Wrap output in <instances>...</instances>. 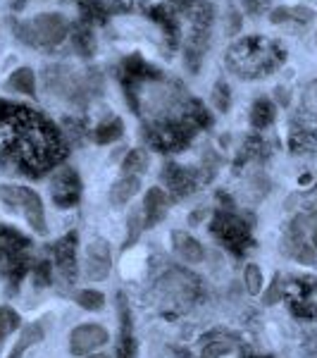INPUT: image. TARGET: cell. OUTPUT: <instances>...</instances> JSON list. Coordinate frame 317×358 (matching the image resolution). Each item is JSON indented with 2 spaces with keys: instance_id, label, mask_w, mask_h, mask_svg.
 I'll use <instances>...</instances> for the list:
<instances>
[{
  "instance_id": "7402d4cb",
  "label": "cell",
  "mask_w": 317,
  "mask_h": 358,
  "mask_svg": "<svg viewBox=\"0 0 317 358\" xmlns=\"http://www.w3.org/2000/svg\"><path fill=\"white\" fill-rule=\"evenodd\" d=\"M146 167H148V153L143 151V148H131L122 160L124 175H131V177H141L143 172H146Z\"/></svg>"
},
{
  "instance_id": "9c48e42d",
  "label": "cell",
  "mask_w": 317,
  "mask_h": 358,
  "mask_svg": "<svg viewBox=\"0 0 317 358\" xmlns=\"http://www.w3.org/2000/svg\"><path fill=\"white\" fill-rule=\"evenodd\" d=\"M79 194H82V182L77 172L69 167L57 170L50 179V196L60 208H72L79 201Z\"/></svg>"
},
{
  "instance_id": "ac0fdd59",
  "label": "cell",
  "mask_w": 317,
  "mask_h": 358,
  "mask_svg": "<svg viewBox=\"0 0 317 358\" xmlns=\"http://www.w3.org/2000/svg\"><path fill=\"white\" fill-rule=\"evenodd\" d=\"M55 258H57V268L65 277H72L77 273L74 263H77V251H74V244L72 239H62L55 244Z\"/></svg>"
},
{
  "instance_id": "52a82bcc",
  "label": "cell",
  "mask_w": 317,
  "mask_h": 358,
  "mask_svg": "<svg viewBox=\"0 0 317 358\" xmlns=\"http://www.w3.org/2000/svg\"><path fill=\"white\" fill-rule=\"evenodd\" d=\"M108 342H110V332L105 327L98 325V322H86V325H79L69 332V354L77 358L91 356Z\"/></svg>"
},
{
  "instance_id": "7c38bea8",
  "label": "cell",
  "mask_w": 317,
  "mask_h": 358,
  "mask_svg": "<svg viewBox=\"0 0 317 358\" xmlns=\"http://www.w3.org/2000/svg\"><path fill=\"white\" fill-rule=\"evenodd\" d=\"M167 210H170V199H167L165 189L153 187L146 194V201H143V220H146V227H153L155 222L163 220Z\"/></svg>"
},
{
  "instance_id": "83f0119b",
  "label": "cell",
  "mask_w": 317,
  "mask_h": 358,
  "mask_svg": "<svg viewBox=\"0 0 317 358\" xmlns=\"http://www.w3.org/2000/svg\"><path fill=\"white\" fill-rule=\"evenodd\" d=\"M212 101L220 110H227L229 108V86L224 84H215V94H212Z\"/></svg>"
},
{
  "instance_id": "4316f807",
  "label": "cell",
  "mask_w": 317,
  "mask_h": 358,
  "mask_svg": "<svg viewBox=\"0 0 317 358\" xmlns=\"http://www.w3.org/2000/svg\"><path fill=\"white\" fill-rule=\"evenodd\" d=\"M20 327V315L8 306H0V339L10 337Z\"/></svg>"
},
{
  "instance_id": "30bf717a",
  "label": "cell",
  "mask_w": 317,
  "mask_h": 358,
  "mask_svg": "<svg viewBox=\"0 0 317 358\" xmlns=\"http://www.w3.org/2000/svg\"><path fill=\"white\" fill-rule=\"evenodd\" d=\"M27 244L29 241L20 232L0 227V270L15 268V263L20 265L22 253L27 251Z\"/></svg>"
},
{
  "instance_id": "f1b7e54d",
  "label": "cell",
  "mask_w": 317,
  "mask_h": 358,
  "mask_svg": "<svg viewBox=\"0 0 317 358\" xmlns=\"http://www.w3.org/2000/svg\"><path fill=\"white\" fill-rule=\"evenodd\" d=\"M279 296H281V282H279V277H277L272 282V287L267 289V294H265V303H277Z\"/></svg>"
},
{
  "instance_id": "4dcf8cb0",
  "label": "cell",
  "mask_w": 317,
  "mask_h": 358,
  "mask_svg": "<svg viewBox=\"0 0 317 358\" xmlns=\"http://www.w3.org/2000/svg\"><path fill=\"white\" fill-rule=\"evenodd\" d=\"M89 358H112L110 354H98V351H96V354H91Z\"/></svg>"
},
{
  "instance_id": "d4e9b609",
  "label": "cell",
  "mask_w": 317,
  "mask_h": 358,
  "mask_svg": "<svg viewBox=\"0 0 317 358\" xmlns=\"http://www.w3.org/2000/svg\"><path fill=\"white\" fill-rule=\"evenodd\" d=\"M244 285H246V292H249L251 296H258V294L263 292L265 277H263L260 268H258L256 263L246 265V270H244Z\"/></svg>"
},
{
  "instance_id": "9a60e30c",
  "label": "cell",
  "mask_w": 317,
  "mask_h": 358,
  "mask_svg": "<svg viewBox=\"0 0 317 358\" xmlns=\"http://www.w3.org/2000/svg\"><path fill=\"white\" fill-rule=\"evenodd\" d=\"M215 232L217 236L224 241V246H236V241H241L244 239V222L241 220H236V217L232 215H220L215 220Z\"/></svg>"
},
{
  "instance_id": "e0dca14e",
  "label": "cell",
  "mask_w": 317,
  "mask_h": 358,
  "mask_svg": "<svg viewBox=\"0 0 317 358\" xmlns=\"http://www.w3.org/2000/svg\"><path fill=\"white\" fill-rule=\"evenodd\" d=\"M8 89L15 91V94H22V96H34L36 94V77H34V72L29 67H20L10 74Z\"/></svg>"
},
{
  "instance_id": "cb8c5ba5",
  "label": "cell",
  "mask_w": 317,
  "mask_h": 358,
  "mask_svg": "<svg viewBox=\"0 0 317 358\" xmlns=\"http://www.w3.org/2000/svg\"><path fill=\"white\" fill-rule=\"evenodd\" d=\"M143 227H146V220H143V208H134L126 217V246H134L141 236Z\"/></svg>"
},
{
  "instance_id": "5b68a950",
  "label": "cell",
  "mask_w": 317,
  "mask_h": 358,
  "mask_svg": "<svg viewBox=\"0 0 317 358\" xmlns=\"http://www.w3.org/2000/svg\"><path fill=\"white\" fill-rule=\"evenodd\" d=\"M191 31L186 36V67L196 74L203 60L207 43H210V27H212V8L207 3H198L191 15Z\"/></svg>"
},
{
  "instance_id": "277c9868",
  "label": "cell",
  "mask_w": 317,
  "mask_h": 358,
  "mask_svg": "<svg viewBox=\"0 0 317 358\" xmlns=\"http://www.w3.org/2000/svg\"><path fill=\"white\" fill-rule=\"evenodd\" d=\"M15 36L27 45H38V48H53L67 38L69 24L60 13H43L36 20L17 22L13 27Z\"/></svg>"
},
{
  "instance_id": "5bb4252c",
  "label": "cell",
  "mask_w": 317,
  "mask_h": 358,
  "mask_svg": "<svg viewBox=\"0 0 317 358\" xmlns=\"http://www.w3.org/2000/svg\"><path fill=\"white\" fill-rule=\"evenodd\" d=\"M138 189H141V177H131V175L119 177L110 189V203L112 206L129 203V201L138 194Z\"/></svg>"
},
{
  "instance_id": "ba28073f",
  "label": "cell",
  "mask_w": 317,
  "mask_h": 358,
  "mask_svg": "<svg viewBox=\"0 0 317 358\" xmlns=\"http://www.w3.org/2000/svg\"><path fill=\"white\" fill-rule=\"evenodd\" d=\"M112 268V251L110 244L105 239H96L91 241L86 248V265H84V275L89 282H103L110 275Z\"/></svg>"
},
{
  "instance_id": "8fae6325",
  "label": "cell",
  "mask_w": 317,
  "mask_h": 358,
  "mask_svg": "<svg viewBox=\"0 0 317 358\" xmlns=\"http://www.w3.org/2000/svg\"><path fill=\"white\" fill-rule=\"evenodd\" d=\"M172 246H175V253L182 258L184 263L198 265V263L205 261V251H203V246H200V241L189 232L175 229V232H172Z\"/></svg>"
},
{
  "instance_id": "2e32d148",
  "label": "cell",
  "mask_w": 317,
  "mask_h": 358,
  "mask_svg": "<svg viewBox=\"0 0 317 358\" xmlns=\"http://www.w3.org/2000/svg\"><path fill=\"white\" fill-rule=\"evenodd\" d=\"M191 287H193V280L182 273H170L160 282V289L165 292L167 299H186Z\"/></svg>"
},
{
  "instance_id": "f546056e",
  "label": "cell",
  "mask_w": 317,
  "mask_h": 358,
  "mask_svg": "<svg viewBox=\"0 0 317 358\" xmlns=\"http://www.w3.org/2000/svg\"><path fill=\"white\" fill-rule=\"evenodd\" d=\"M124 5H148V3H155V0H119Z\"/></svg>"
},
{
  "instance_id": "484cf974",
  "label": "cell",
  "mask_w": 317,
  "mask_h": 358,
  "mask_svg": "<svg viewBox=\"0 0 317 358\" xmlns=\"http://www.w3.org/2000/svg\"><path fill=\"white\" fill-rule=\"evenodd\" d=\"M301 108H303L305 117H310L313 122H317V79L305 86L303 98H301Z\"/></svg>"
},
{
  "instance_id": "ffe728a7",
  "label": "cell",
  "mask_w": 317,
  "mask_h": 358,
  "mask_svg": "<svg viewBox=\"0 0 317 358\" xmlns=\"http://www.w3.org/2000/svg\"><path fill=\"white\" fill-rule=\"evenodd\" d=\"M274 122V103L267 101V98H258L251 108V124L256 129H265Z\"/></svg>"
},
{
  "instance_id": "603a6c76",
  "label": "cell",
  "mask_w": 317,
  "mask_h": 358,
  "mask_svg": "<svg viewBox=\"0 0 317 358\" xmlns=\"http://www.w3.org/2000/svg\"><path fill=\"white\" fill-rule=\"evenodd\" d=\"M74 301L82 306L84 310H103L105 308V294L98 292V289H82L74 294Z\"/></svg>"
},
{
  "instance_id": "6da1fadb",
  "label": "cell",
  "mask_w": 317,
  "mask_h": 358,
  "mask_svg": "<svg viewBox=\"0 0 317 358\" xmlns=\"http://www.w3.org/2000/svg\"><path fill=\"white\" fill-rule=\"evenodd\" d=\"M0 148L13 153L31 175H41L65 155V141L50 120L5 101H0Z\"/></svg>"
},
{
  "instance_id": "3957f363",
  "label": "cell",
  "mask_w": 317,
  "mask_h": 358,
  "mask_svg": "<svg viewBox=\"0 0 317 358\" xmlns=\"http://www.w3.org/2000/svg\"><path fill=\"white\" fill-rule=\"evenodd\" d=\"M0 203L10 213H17V215L24 217L27 224L38 236H48L43 201L34 189L22 187V184H0Z\"/></svg>"
},
{
  "instance_id": "7a4b0ae2",
  "label": "cell",
  "mask_w": 317,
  "mask_h": 358,
  "mask_svg": "<svg viewBox=\"0 0 317 358\" xmlns=\"http://www.w3.org/2000/svg\"><path fill=\"white\" fill-rule=\"evenodd\" d=\"M284 60V50L274 41L260 36H251L244 41H236L224 55V65H227L236 77L253 79L265 77Z\"/></svg>"
},
{
  "instance_id": "44dd1931",
  "label": "cell",
  "mask_w": 317,
  "mask_h": 358,
  "mask_svg": "<svg viewBox=\"0 0 317 358\" xmlns=\"http://www.w3.org/2000/svg\"><path fill=\"white\" fill-rule=\"evenodd\" d=\"M165 179H167V184H170L172 192H177V194L191 192L193 179H191V175H189L186 170H182L179 165H170V167H167V170H165Z\"/></svg>"
},
{
  "instance_id": "8992f818",
  "label": "cell",
  "mask_w": 317,
  "mask_h": 358,
  "mask_svg": "<svg viewBox=\"0 0 317 358\" xmlns=\"http://www.w3.org/2000/svg\"><path fill=\"white\" fill-rule=\"evenodd\" d=\"M43 86L48 94L57 98H67V101H77L79 96L86 94L84 79L77 74V69L67 65H53L43 69Z\"/></svg>"
},
{
  "instance_id": "d6986e66",
  "label": "cell",
  "mask_w": 317,
  "mask_h": 358,
  "mask_svg": "<svg viewBox=\"0 0 317 358\" xmlns=\"http://www.w3.org/2000/svg\"><path fill=\"white\" fill-rule=\"evenodd\" d=\"M124 134V122L119 117H110V120H105V122H101L94 129V141L96 143H112V141H117L119 136Z\"/></svg>"
},
{
  "instance_id": "4fadbf2b",
  "label": "cell",
  "mask_w": 317,
  "mask_h": 358,
  "mask_svg": "<svg viewBox=\"0 0 317 358\" xmlns=\"http://www.w3.org/2000/svg\"><path fill=\"white\" fill-rule=\"evenodd\" d=\"M43 337H45V330H43L41 322H31V325H24V327H22V332H20V337H17L15 346L10 349L8 358H22L29 349H31V346H36L38 342H41Z\"/></svg>"
}]
</instances>
